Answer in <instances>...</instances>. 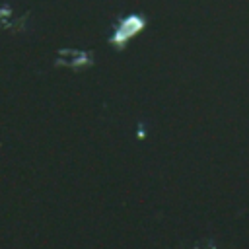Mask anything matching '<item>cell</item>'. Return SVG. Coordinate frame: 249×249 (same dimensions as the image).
<instances>
[{
	"label": "cell",
	"instance_id": "obj_1",
	"mask_svg": "<svg viewBox=\"0 0 249 249\" xmlns=\"http://www.w3.org/2000/svg\"><path fill=\"white\" fill-rule=\"evenodd\" d=\"M53 64L60 70L80 74V72L89 70L95 64V54L84 47H60L54 53Z\"/></svg>",
	"mask_w": 249,
	"mask_h": 249
},
{
	"label": "cell",
	"instance_id": "obj_2",
	"mask_svg": "<svg viewBox=\"0 0 249 249\" xmlns=\"http://www.w3.org/2000/svg\"><path fill=\"white\" fill-rule=\"evenodd\" d=\"M144 27H146V18L142 14H126L115 21L107 41L115 51H123L138 33L144 31Z\"/></svg>",
	"mask_w": 249,
	"mask_h": 249
},
{
	"label": "cell",
	"instance_id": "obj_3",
	"mask_svg": "<svg viewBox=\"0 0 249 249\" xmlns=\"http://www.w3.org/2000/svg\"><path fill=\"white\" fill-rule=\"evenodd\" d=\"M27 14H18V10L10 2H0V29L10 33L25 31Z\"/></svg>",
	"mask_w": 249,
	"mask_h": 249
}]
</instances>
